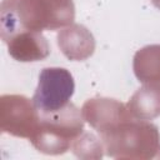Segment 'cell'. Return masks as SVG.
Returning <instances> with one entry per match:
<instances>
[{"instance_id":"obj_1","label":"cell","mask_w":160,"mask_h":160,"mask_svg":"<svg viewBox=\"0 0 160 160\" xmlns=\"http://www.w3.org/2000/svg\"><path fill=\"white\" fill-rule=\"evenodd\" d=\"M74 92V80L65 69H44L34 95L36 108L45 111L61 109Z\"/></svg>"}]
</instances>
